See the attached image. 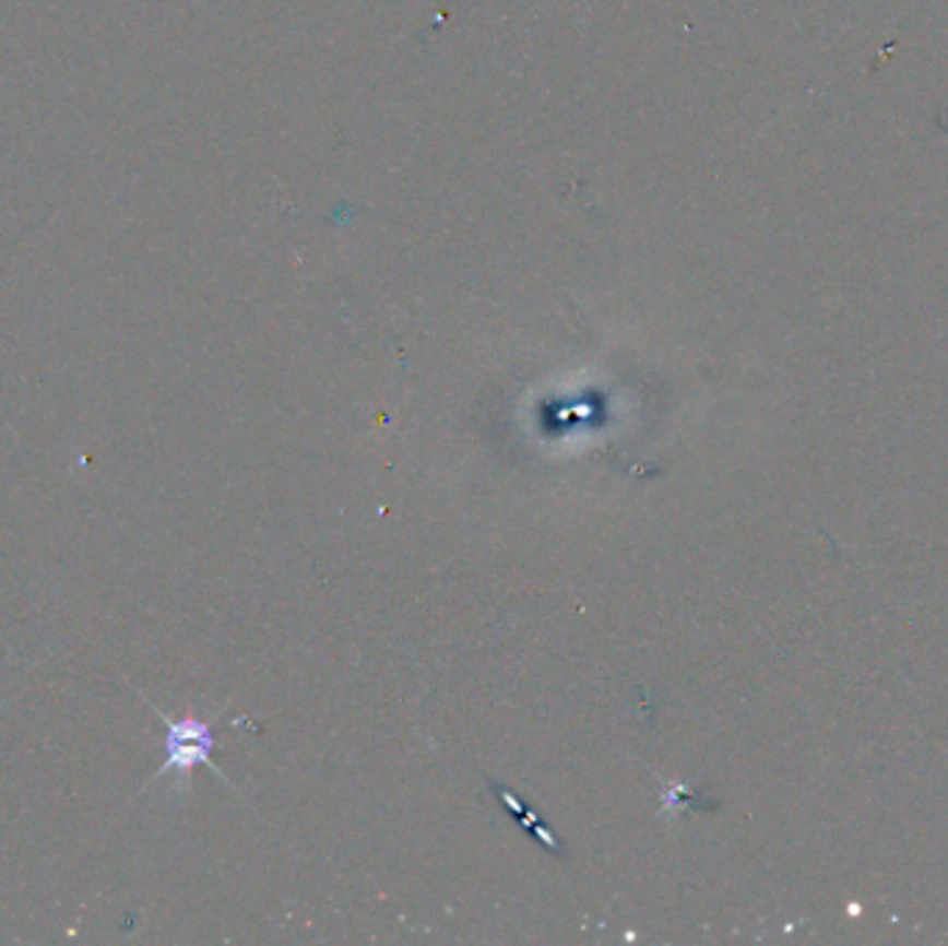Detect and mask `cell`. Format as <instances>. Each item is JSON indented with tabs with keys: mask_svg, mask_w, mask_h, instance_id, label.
I'll use <instances>...</instances> for the list:
<instances>
[{
	"mask_svg": "<svg viewBox=\"0 0 948 946\" xmlns=\"http://www.w3.org/2000/svg\"><path fill=\"white\" fill-rule=\"evenodd\" d=\"M156 713L164 719V724H167V742H164L167 760H164L158 772H153V780L175 774V778L180 780V785H189V774L194 772V766H209L211 772L220 774L225 783H230V780L216 769L214 760H211V753H214V730H211L209 722L194 717L169 719L167 713L158 711V708Z\"/></svg>",
	"mask_w": 948,
	"mask_h": 946,
	"instance_id": "obj_1",
	"label": "cell"
}]
</instances>
